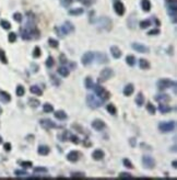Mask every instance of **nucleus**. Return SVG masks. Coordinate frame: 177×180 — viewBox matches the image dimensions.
Masks as SVG:
<instances>
[{
	"label": "nucleus",
	"mask_w": 177,
	"mask_h": 180,
	"mask_svg": "<svg viewBox=\"0 0 177 180\" xmlns=\"http://www.w3.org/2000/svg\"><path fill=\"white\" fill-rule=\"evenodd\" d=\"M103 102H104V100H102L101 98H100V99H97V98L95 96H93V95H88V96H86V103H88V105L91 109L100 108Z\"/></svg>",
	"instance_id": "obj_1"
},
{
	"label": "nucleus",
	"mask_w": 177,
	"mask_h": 180,
	"mask_svg": "<svg viewBox=\"0 0 177 180\" xmlns=\"http://www.w3.org/2000/svg\"><path fill=\"white\" fill-rule=\"evenodd\" d=\"M56 31L57 32H59V34H60V36L63 38L64 35H66V34H69L70 32H73L75 31V26H73V24L71 23V22H69V21H67L63 26H60V28H57L56 29Z\"/></svg>",
	"instance_id": "obj_2"
},
{
	"label": "nucleus",
	"mask_w": 177,
	"mask_h": 180,
	"mask_svg": "<svg viewBox=\"0 0 177 180\" xmlns=\"http://www.w3.org/2000/svg\"><path fill=\"white\" fill-rule=\"evenodd\" d=\"M93 90H94V92H95V95L98 97V98H101L102 100H106V99H108L109 98V93L106 91V90L101 87L100 85H93Z\"/></svg>",
	"instance_id": "obj_3"
},
{
	"label": "nucleus",
	"mask_w": 177,
	"mask_h": 180,
	"mask_svg": "<svg viewBox=\"0 0 177 180\" xmlns=\"http://www.w3.org/2000/svg\"><path fill=\"white\" fill-rule=\"evenodd\" d=\"M175 122L174 121H170V122H162V123L159 124V130L161 131L162 133H170L172 131H174L175 129Z\"/></svg>",
	"instance_id": "obj_4"
},
{
	"label": "nucleus",
	"mask_w": 177,
	"mask_h": 180,
	"mask_svg": "<svg viewBox=\"0 0 177 180\" xmlns=\"http://www.w3.org/2000/svg\"><path fill=\"white\" fill-rule=\"evenodd\" d=\"M173 87H176V83L175 81H172L170 79H161L158 81V88L160 90H164V89H167V88H171Z\"/></svg>",
	"instance_id": "obj_5"
},
{
	"label": "nucleus",
	"mask_w": 177,
	"mask_h": 180,
	"mask_svg": "<svg viewBox=\"0 0 177 180\" xmlns=\"http://www.w3.org/2000/svg\"><path fill=\"white\" fill-rule=\"evenodd\" d=\"M167 10H168V13H170L171 18H173V23H175L176 22V10H177V6H176L175 0H173V1H168Z\"/></svg>",
	"instance_id": "obj_6"
},
{
	"label": "nucleus",
	"mask_w": 177,
	"mask_h": 180,
	"mask_svg": "<svg viewBox=\"0 0 177 180\" xmlns=\"http://www.w3.org/2000/svg\"><path fill=\"white\" fill-rule=\"evenodd\" d=\"M113 76H114L113 69L112 68H105V69H103V70L101 71V74H100V80L101 81H106V80L112 78Z\"/></svg>",
	"instance_id": "obj_7"
},
{
	"label": "nucleus",
	"mask_w": 177,
	"mask_h": 180,
	"mask_svg": "<svg viewBox=\"0 0 177 180\" xmlns=\"http://www.w3.org/2000/svg\"><path fill=\"white\" fill-rule=\"evenodd\" d=\"M94 57H95L94 53H92V52H86L85 54H83V56H82V58H81L82 64H83L84 66H88V65L93 63Z\"/></svg>",
	"instance_id": "obj_8"
},
{
	"label": "nucleus",
	"mask_w": 177,
	"mask_h": 180,
	"mask_svg": "<svg viewBox=\"0 0 177 180\" xmlns=\"http://www.w3.org/2000/svg\"><path fill=\"white\" fill-rule=\"evenodd\" d=\"M142 164L147 169H153L155 167V160L151 156H143L142 157Z\"/></svg>",
	"instance_id": "obj_9"
},
{
	"label": "nucleus",
	"mask_w": 177,
	"mask_h": 180,
	"mask_svg": "<svg viewBox=\"0 0 177 180\" xmlns=\"http://www.w3.org/2000/svg\"><path fill=\"white\" fill-rule=\"evenodd\" d=\"M39 123H40V125H42L45 130H49V129H56V128H58V125L55 124L54 122H53L51 120H49V119H44V120H40Z\"/></svg>",
	"instance_id": "obj_10"
},
{
	"label": "nucleus",
	"mask_w": 177,
	"mask_h": 180,
	"mask_svg": "<svg viewBox=\"0 0 177 180\" xmlns=\"http://www.w3.org/2000/svg\"><path fill=\"white\" fill-rule=\"evenodd\" d=\"M131 47H132L134 51L139 52V53H149L150 52V48L148 46H145V45L141 44V43H132Z\"/></svg>",
	"instance_id": "obj_11"
},
{
	"label": "nucleus",
	"mask_w": 177,
	"mask_h": 180,
	"mask_svg": "<svg viewBox=\"0 0 177 180\" xmlns=\"http://www.w3.org/2000/svg\"><path fill=\"white\" fill-rule=\"evenodd\" d=\"M114 9H115V12L118 14V15H123L125 13V6L121 1H115L114 3Z\"/></svg>",
	"instance_id": "obj_12"
},
{
	"label": "nucleus",
	"mask_w": 177,
	"mask_h": 180,
	"mask_svg": "<svg viewBox=\"0 0 177 180\" xmlns=\"http://www.w3.org/2000/svg\"><path fill=\"white\" fill-rule=\"evenodd\" d=\"M92 128L96 131H102L103 129L106 128V125L102 120H94L92 122Z\"/></svg>",
	"instance_id": "obj_13"
},
{
	"label": "nucleus",
	"mask_w": 177,
	"mask_h": 180,
	"mask_svg": "<svg viewBox=\"0 0 177 180\" xmlns=\"http://www.w3.org/2000/svg\"><path fill=\"white\" fill-rule=\"evenodd\" d=\"M104 156H105V154L102 149H95L92 154V157L94 160H102V159L104 158Z\"/></svg>",
	"instance_id": "obj_14"
},
{
	"label": "nucleus",
	"mask_w": 177,
	"mask_h": 180,
	"mask_svg": "<svg viewBox=\"0 0 177 180\" xmlns=\"http://www.w3.org/2000/svg\"><path fill=\"white\" fill-rule=\"evenodd\" d=\"M110 54L113 55V57L114 58H116V59H118V58H120L121 57V51L119 50V47H117V46H112L110 47Z\"/></svg>",
	"instance_id": "obj_15"
},
{
	"label": "nucleus",
	"mask_w": 177,
	"mask_h": 180,
	"mask_svg": "<svg viewBox=\"0 0 177 180\" xmlns=\"http://www.w3.org/2000/svg\"><path fill=\"white\" fill-rule=\"evenodd\" d=\"M134 91V87L132 84H128L127 86H125V88H123V95H125L126 97H129L133 93Z\"/></svg>",
	"instance_id": "obj_16"
},
{
	"label": "nucleus",
	"mask_w": 177,
	"mask_h": 180,
	"mask_svg": "<svg viewBox=\"0 0 177 180\" xmlns=\"http://www.w3.org/2000/svg\"><path fill=\"white\" fill-rule=\"evenodd\" d=\"M67 159H68L69 161H71V163L78 161V159H79V153H78V152H75V150H72V152H70V153L67 155Z\"/></svg>",
	"instance_id": "obj_17"
},
{
	"label": "nucleus",
	"mask_w": 177,
	"mask_h": 180,
	"mask_svg": "<svg viewBox=\"0 0 177 180\" xmlns=\"http://www.w3.org/2000/svg\"><path fill=\"white\" fill-rule=\"evenodd\" d=\"M96 59L100 64H106L108 63V58L104 53H96Z\"/></svg>",
	"instance_id": "obj_18"
},
{
	"label": "nucleus",
	"mask_w": 177,
	"mask_h": 180,
	"mask_svg": "<svg viewBox=\"0 0 177 180\" xmlns=\"http://www.w3.org/2000/svg\"><path fill=\"white\" fill-rule=\"evenodd\" d=\"M0 101H2L3 103H8L11 101V97L8 92L6 91H0Z\"/></svg>",
	"instance_id": "obj_19"
},
{
	"label": "nucleus",
	"mask_w": 177,
	"mask_h": 180,
	"mask_svg": "<svg viewBox=\"0 0 177 180\" xmlns=\"http://www.w3.org/2000/svg\"><path fill=\"white\" fill-rule=\"evenodd\" d=\"M155 100L161 102V103H165V102H168L171 100V97L168 95H165V93H163V95H159L155 97Z\"/></svg>",
	"instance_id": "obj_20"
},
{
	"label": "nucleus",
	"mask_w": 177,
	"mask_h": 180,
	"mask_svg": "<svg viewBox=\"0 0 177 180\" xmlns=\"http://www.w3.org/2000/svg\"><path fill=\"white\" fill-rule=\"evenodd\" d=\"M33 38V32L31 29H25L22 31V39L24 40H31Z\"/></svg>",
	"instance_id": "obj_21"
},
{
	"label": "nucleus",
	"mask_w": 177,
	"mask_h": 180,
	"mask_svg": "<svg viewBox=\"0 0 177 180\" xmlns=\"http://www.w3.org/2000/svg\"><path fill=\"white\" fill-rule=\"evenodd\" d=\"M141 8L143 11L149 12L151 10V2L150 0H141Z\"/></svg>",
	"instance_id": "obj_22"
},
{
	"label": "nucleus",
	"mask_w": 177,
	"mask_h": 180,
	"mask_svg": "<svg viewBox=\"0 0 177 180\" xmlns=\"http://www.w3.org/2000/svg\"><path fill=\"white\" fill-rule=\"evenodd\" d=\"M38 154L39 155H42V156H46V155L49 154V147L46 146V145H40L38 147Z\"/></svg>",
	"instance_id": "obj_23"
},
{
	"label": "nucleus",
	"mask_w": 177,
	"mask_h": 180,
	"mask_svg": "<svg viewBox=\"0 0 177 180\" xmlns=\"http://www.w3.org/2000/svg\"><path fill=\"white\" fill-rule=\"evenodd\" d=\"M159 110H160V112H161V113L165 114V113L171 112V111H172V108L168 107V105L165 104V103H161V104L159 105Z\"/></svg>",
	"instance_id": "obj_24"
},
{
	"label": "nucleus",
	"mask_w": 177,
	"mask_h": 180,
	"mask_svg": "<svg viewBox=\"0 0 177 180\" xmlns=\"http://www.w3.org/2000/svg\"><path fill=\"white\" fill-rule=\"evenodd\" d=\"M136 103H137L138 107H142L144 104V97H143L142 92H139L137 95V98H136Z\"/></svg>",
	"instance_id": "obj_25"
},
{
	"label": "nucleus",
	"mask_w": 177,
	"mask_h": 180,
	"mask_svg": "<svg viewBox=\"0 0 177 180\" xmlns=\"http://www.w3.org/2000/svg\"><path fill=\"white\" fill-rule=\"evenodd\" d=\"M55 118L56 119H58V120H66L67 119V113H66L65 111H63V110H59V111H57V112H55Z\"/></svg>",
	"instance_id": "obj_26"
},
{
	"label": "nucleus",
	"mask_w": 177,
	"mask_h": 180,
	"mask_svg": "<svg viewBox=\"0 0 177 180\" xmlns=\"http://www.w3.org/2000/svg\"><path fill=\"white\" fill-rule=\"evenodd\" d=\"M30 91L33 93V95H36V96H42L43 95V91L38 86H32L30 88Z\"/></svg>",
	"instance_id": "obj_27"
},
{
	"label": "nucleus",
	"mask_w": 177,
	"mask_h": 180,
	"mask_svg": "<svg viewBox=\"0 0 177 180\" xmlns=\"http://www.w3.org/2000/svg\"><path fill=\"white\" fill-rule=\"evenodd\" d=\"M139 66H140V68H141V69H149L150 68V63L148 62L147 59L141 58L139 60Z\"/></svg>",
	"instance_id": "obj_28"
},
{
	"label": "nucleus",
	"mask_w": 177,
	"mask_h": 180,
	"mask_svg": "<svg viewBox=\"0 0 177 180\" xmlns=\"http://www.w3.org/2000/svg\"><path fill=\"white\" fill-rule=\"evenodd\" d=\"M84 12L83 8H76V9H72L69 11V14L70 15H81L82 13Z\"/></svg>",
	"instance_id": "obj_29"
},
{
	"label": "nucleus",
	"mask_w": 177,
	"mask_h": 180,
	"mask_svg": "<svg viewBox=\"0 0 177 180\" xmlns=\"http://www.w3.org/2000/svg\"><path fill=\"white\" fill-rule=\"evenodd\" d=\"M69 69L67 68V67H60V68H58V74L60 76H63V77H68L69 76Z\"/></svg>",
	"instance_id": "obj_30"
},
{
	"label": "nucleus",
	"mask_w": 177,
	"mask_h": 180,
	"mask_svg": "<svg viewBox=\"0 0 177 180\" xmlns=\"http://www.w3.org/2000/svg\"><path fill=\"white\" fill-rule=\"evenodd\" d=\"M15 92H16V96H18V97H22V96H24V93H25V89H24L23 86L19 85L18 87H16Z\"/></svg>",
	"instance_id": "obj_31"
},
{
	"label": "nucleus",
	"mask_w": 177,
	"mask_h": 180,
	"mask_svg": "<svg viewBox=\"0 0 177 180\" xmlns=\"http://www.w3.org/2000/svg\"><path fill=\"white\" fill-rule=\"evenodd\" d=\"M106 109H107V111L112 114V115H116V113H117V109L116 107H115L114 104H107V107H106Z\"/></svg>",
	"instance_id": "obj_32"
},
{
	"label": "nucleus",
	"mask_w": 177,
	"mask_h": 180,
	"mask_svg": "<svg viewBox=\"0 0 177 180\" xmlns=\"http://www.w3.org/2000/svg\"><path fill=\"white\" fill-rule=\"evenodd\" d=\"M126 62L129 66H133V65L136 64V57L132 56V55H128L126 57Z\"/></svg>",
	"instance_id": "obj_33"
},
{
	"label": "nucleus",
	"mask_w": 177,
	"mask_h": 180,
	"mask_svg": "<svg viewBox=\"0 0 177 180\" xmlns=\"http://www.w3.org/2000/svg\"><path fill=\"white\" fill-rule=\"evenodd\" d=\"M43 111L45 113H50V112L54 111V107H53L51 104H49V103H45L44 107H43Z\"/></svg>",
	"instance_id": "obj_34"
},
{
	"label": "nucleus",
	"mask_w": 177,
	"mask_h": 180,
	"mask_svg": "<svg viewBox=\"0 0 177 180\" xmlns=\"http://www.w3.org/2000/svg\"><path fill=\"white\" fill-rule=\"evenodd\" d=\"M28 103H30V105H31V107H33V108H37L38 105L40 104L39 101H38L37 99H34V98H31V99H28Z\"/></svg>",
	"instance_id": "obj_35"
},
{
	"label": "nucleus",
	"mask_w": 177,
	"mask_h": 180,
	"mask_svg": "<svg viewBox=\"0 0 177 180\" xmlns=\"http://www.w3.org/2000/svg\"><path fill=\"white\" fill-rule=\"evenodd\" d=\"M84 85H85V88L86 89H92V87H93V80L90 78V77H88V78L85 79V81H84Z\"/></svg>",
	"instance_id": "obj_36"
},
{
	"label": "nucleus",
	"mask_w": 177,
	"mask_h": 180,
	"mask_svg": "<svg viewBox=\"0 0 177 180\" xmlns=\"http://www.w3.org/2000/svg\"><path fill=\"white\" fill-rule=\"evenodd\" d=\"M0 25L2 26V29H5V30H9L11 28V24L9 21H7V20H1V22H0Z\"/></svg>",
	"instance_id": "obj_37"
},
{
	"label": "nucleus",
	"mask_w": 177,
	"mask_h": 180,
	"mask_svg": "<svg viewBox=\"0 0 177 180\" xmlns=\"http://www.w3.org/2000/svg\"><path fill=\"white\" fill-rule=\"evenodd\" d=\"M139 25L141 29H147V28H149L151 25V22H150V20H143V21H141L139 23Z\"/></svg>",
	"instance_id": "obj_38"
},
{
	"label": "nucleus",
	"mask_w": 177,
	"mask_h": 180,
	"mask_svg": "<svg viewBox=\"0 0 177 180\" xmlns=\"http://www.w3.org/2000/svg\"><path fill=\"white\" fill-rule=\"evenodd\" d=\"M147 110H148V112H149L150 114H155V111H156L155 107L152 103H150V102L147 104Z\"/></svg>",
	"instance_id": "obj_39"
},
{
	"label": "nucleus",
	"mask_w": 177,
	"mask_h": 180,
	"mask_svg": "<svg viewBox=\"0 0 177 180\" xmlns=\"http://www.w3.org/2000/svg\"><path fill=\"white\" fill-rule=\"evenodd\" d=\"M48 44H49V46H51V47H54V48H57L58 47V41L57 40H54V39H49L48 40Z\"/></svg>",
	"instance_id": "obj_40"
},
{
	"label": "nucleus",
	"mask_w": 177,
	"mask_h": 180,
	"mask_svg": "<svg viewBox=\"0 0 177 180\" xmlns=\"http://www.w3.org/2000/svg\"><path fill=\"white\" fill-rule=\"evenodd\" d=\"M0 60H1V63H3V64H7V63H8V59H7L6 53L3 52L2 50H0Z\"/></svg>",
	"instance_id": "obj_41"
},
{
	"label": "nucleus",
	"mask_w": 177,
	"mask_h": 180,
	"mask_svg": "<svg viewBox=\"0 0 177 180\" xmlns=\"http://www.w3.org/2000/svg\"><path fill=\"white\" fill-rule=\"evenodd\" d=\"M123 166L126 167V168H129V169H133V165L131 164V161L129 159H123Z\"/></svg>",
	"instance_id": "obj_42"
},
{
	"label": "nucleus",
	"mask_w": 177,
	"mask_h": 180,
	"mask_svg": "<svg viewBox=\"0 0 177 180\" xmlns=\"http://www.w3.org/2000/svg\"><path fill=\"white\" fill-rule=\"evenodd\" d=\"M8 40H9V42H10V43H14L15 41H16V34L14 33V32H11V33H9Z\"/></svg>",
	"instance_id": "obj_43"
},
{
	"label": "nucleus",
	"mask_w": 177,
	"mask_h": 180,
	"mask_svg": "<svg viewBox=\"0 0 177 180\" xmlns=\"http://www.w3.org/2000/svg\"><path fill=\"white\" fill-rule=\"evenodd\" d=\"M54 64H55V62H54V58H53L51 56H49L48 58H47V60H46V66H47L48 68H50V67L54 66Z\"/></svg>",
	"instance_id": "obj_44"
},
{
	"label": "nucleus",
	"mask_w": 177,
	"mask_h": 180,
	"mask_svg": "<svg viewBox=\"0 0 177 180\" xmlns=\"http://www.w3.org/2000/svg\"><path fill=\"white\" fill-rule=\"evenodd\" d=\"M39 56H40V48L38 46H36L34 48V52H33V57L34 58H38Z\"/></svg>",
	"instance_id": "obj_45"
},
{
	"label": "nucleus",
	"mask_w": 177,
	"mask_h": 180,
	"mask_svg": "<svg viewBox=\"0 0 177 180\" xmlns=\"http://www.w3.org/2000/svg\"><path fill=\"white\" fill-rule=\"evenodd\" d=\"M84 177H85V175L83 173H72L71 174V178H80V179H82Z\"/></svg>",
	"instance_id": "obj_46"
},
{
	"label": "nucleus",
	"mask_w": 177,
	"mask_h": 180,
	"mask_svg": "<svg viewBox=\"0 0 177 180\" xmlns=\"http://www.w3.org/2000/svg\"><path fill=\"white\" fill-rule=\"evenodd\" d=\"M34 173H36V174H38V173H40V174H46L47 173V169L46 168H43V167H36V168H34Z\"/></svg>",
	"instance_id": "obj_47"
},
{
	"label": "nucleus",
	"mask_w": 177,
	"mask_h": 180,
	"mask_svg": "<svg viewBox=\"0 0 177 180\" xmlns=\"http://www.w3.org/2000/svg\"><path fill=\"white\" fill-rule=\"evenodd\" d=\"M13 19L16 22H21L22 21V14L19 13V12H15V13L13 14Z\"/></svg>",
	"instance_id": "obj_48"
},
{
	"label": "nucleus",
	"mask_w": 177,
	"mask_h": 180,
	"mask_svg": "<svg viewBox=\"0 0 177 180\" xmlns=\"http://www.w3.org/2000/svg\"><path fill=\"white\" fill-rule=\"evenodd\" d=\"M21 166L23 167V168H31V167L33 166V164L31 161H22Z\"/></svg>",
	"instance_id": "obj_49"
},
{
	"label": "nucleus",
	"mask_w": 177,
	"mask_h": 180,
	"mask_svg": "<svg viewBox=\"0 0 177 180\" xmlns=\"http://www.w3.org/2000/svg\"><path fill=\"white\" fill-rule=\"evenodd\" d=\"M15 176H18V177H21V176H26L28 175L25 170H15Z\"/></svg>",
	"instance_id": "obj_50"
},
{
	"label": "nucleus",
	"mask_w": 177,
	"mask_h": 180,
	"mask_svg": "<svg viewBox=\"0 0 177 180\" xmlns=\"http://www.w3.org/2000/svg\"><path fill=\"white\" fill-rule=\"evenodd\" d=\"M119 178L120 179H129V178H131V175L128 173H121L119 175Z\"/></svg>",
	"instance_id": "obj_51"
},
{
	"label": "nucleus",
	"mask_w": 177,
	"mask_h": 180,
	"mask_svg": "<svg viewBox=\"0 0 177 180\" xmlns=\"http://www.w3.org/2000/svg\"><path fill=\"white\" fill-rule=\"evenodd\" d=\"M159 33H160L159 29H153V30H151V31L148 32V34H149V35H158Z\"/></svg>",
	"instance_id": "obj_52"
},
{
	"label": "nucleus",
	"mask_w": 177,
	"mask_h": 180,
	"mask_svg": "<svg viewBox=\"0 0 177 180\" xmlns=\"http://www.w3.org/2000/svg\"><path fill=\"white\" fill-rule=\"evenodd\" d=\"M59 62L61 63V64H67L68 63V59H67V57H66L64 54H61L60 55V60Z\"/></svg>",
	"instance_id": "obj_53"
},
{
	"label": "nucleus",
	"mask_w": 177,
	"mask_h": 180,
	"mask_svg": "<svg viewBox=\"0 0 177 180\" xmlns=\"http://www.w3.org/2000/svg\"><path fill=\"white\" fill-rule=\"evenodd\" d=\"M70 140H71L72 143H75V144H78V143H79V138H78L77 136H73V135L70 136Z\"/></svg>",
	"instance_id": "obj_54"
},
{
	"label": "nucleus",
	"mask_w": 177,
	"mask_h": 180,
	"mask_svg": "<svg viewBox=\"0 0 177 180\" xmlns=\"http://www.w3.org/2000/svg\"><path fill=\"white\" fill-rule=\"evenodd\" d=\"M5 149L7 150V152H9V150L11 149V144H10V143H6V144H5Z\"/></svg>",
	"instance_id": "obj_55"
},
{
	"label": "nucleus",
	"mask_w": 177,
	"mask_h": 180,
	"mask_svg": "<svg viewBox=\"0 0 177 180\" xmlns=\"http://www.w3.org/2000/svg\"><path fill=\"white\" fill-rule=\"evenodd\" d=\"M130 144H131V146H134L136 144H134V138H131L130 140Z\"/></svg>",
	"instance_id": "obj_56"
},
{
	"label": "nucleus",
	"mask_w": 177,
	"mask_h": 180,
	"mask_svg": "<svg viewBox=\"0 0 177 180\" xmlns=\"http://www.w3.org/2000/svg\"><path fill=\"white\" fill-rule=\"evenodd\" d=\"M176 165H177V164H176V161H173V167H174V168H176V167H177Z\"/></svg>",
	"instance_id": "obj_57"
},
{
	"label": "nucleus",
	"mask_w": 177,
	"mask_h": 180,
	"mask_svg": "<svg viewBox=\"0 0 177 180\" xmlns=\"http://www.w3.org/2000/svg\"><path fill=\"white\" fill-rule=\"evenodd\" d=\"M2 143V138H1V136H0V144Z\"/></svg>",
	"instance_id": "obj_58"
},
{
	"label": "nucleus",
	"mask_w": 177,
	"mask_h": 180,
	"mask_svg": "<svg viewBox=\"0 0 177 180\" xmlns=\"http://www.w3.org/2000/svg\"><path fill=\"white\" fill-rule=\"evenodd\" d=\"M2 113V109H1V107H0V114Z\"/></svg>",
	"instance_id": "obj_59"
}]
</instances>
